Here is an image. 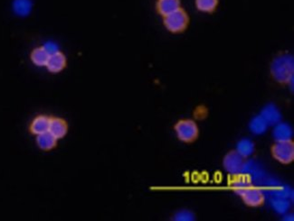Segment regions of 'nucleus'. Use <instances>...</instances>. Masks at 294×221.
<instances>
[{
  "label": "nucleus",
  "instance_id": "obj_1",
  "mask_svg": "<svg viewBox=\"0 0 294 221\" xmlns=\"http://www.w3.org/2000/svg\"><path fill=\"white\" fill-rule=\"evenodd\" d=\"M293 57L289 54H281L277 56L271 64L272 79L282 85L289 84L293 81Z\"/></svg>",
  "mask_w": 294,
  "mask_h": 221
},
{
  "label": "nucleus",
  "instance_id": "obj_2",
  "mask_svg": "<svg viewBox=\"0 0 294 221\" xmlns=\"http://www.w3.org/2000/svg\"><path fill=\"white\" fill-rule=\"evenodd\" d=\"M234 191L239 195L246 206L251 207H262L265 202V197L261 189L246 183H238L234 186Z\"/></svg>",
  "mask_w": 294,
  "mask_h": 221
},
{
  "label": "nucleus",
  "instance_id": "obj_3",
  "mask_svg": "<svg viewBox=\"0 0 294 221\" xmlns=\"http://www.w3.org/2000/svg\"><path fill=\"white\" fill-rule=\"evenodd\" d=\"M163 24L167 30L172 34H180L187 30L189 25V17L183 9L177 10L163 18Z\"/></svg>",
  "mask_w": 294,
  "mask_h": 221
},
{
  "label": "nucleus",
  "instance_id": "obj_4",
  "mask_svg": "<svg viewBox=\"0 0 294 221\" xmlns=\"http://www.w3.org/2000/svg\"><path fill=\"white\" fill-rule=\"evenodd\" d=\"M179 140L186 144H191L198 139L199 135L197 123L192 119H181L174 126Z\"/></svg>",
  "mask_w": 294,
  "mask_h": 221
},
{
  "label": "nucleus",
  "instance_id": "obj_5",
  "mask_svg": "<svg viewBox=\"0 0 294 221\" xmlns=\"http://www.w3.org/2000/svg\"><path fill=\"white\" fill-rule=\"evenodd\" d=\"M272 157L282 164H289L294 161V143L292 140L276 142L271 147Z\"/></svg>",
  "mask_w": 294,
  "mask_h": 221
},
{
  "label": "nucleus",
  "instance_id": "obj_6",
  "mask_svg": "<svg viewBox=\"0 0 294 221\" xmlns=\"http://www.w3.org/2000/svg\"><path fill=\"white\" fill-rule=\"evenodd\" d=\"M237 151H231L224 158V167L231 174H238L244 167V160Z\"/></svg>",
  "mask_w": 294,
  "mask_h": 221
},
{
  "label": "nucleus",
  "instance_id": "obj_7",
  "mask_svg": "<svg viewBox=\"0 0 294 221\" xmlns=\"http://www.w3.org/2000/svg\"><path fill=\"white\" fill-rule=\"evenodd\" d=\"M66 66H67V58L65 54H63L60 51H57L55 54H50L46 65L48 72L54 74L63 72Z\"/></svg>",
  "mask_w": 294,
  "mask_h": 221
},
{
  "label": "nucleus",
  "instance_id": "obj_8",
  "mask_svg": "<svg viewBox=\"0 0 294 221\" xmlns=\"http://www.w3.org/2000/svg\"><path fill=\"white\" fill-rule=\"evenodd\" d=\"M69 130V125L65 118L59 117H51L49 133L57 140L63 139L67 135Z\"/></svg>",
  "mask_w": 294,
  "mask_h": 221
},
{
  "label": "nucleus",
  "instance_id": "obj_9",
  "mask_svg": "<svg viewBox=\"0 0 294 221\" xmlns=\"http://www.w3.org/2000/svg\"><path fill=\"white\" fill-rule=\"evenodd\" d=\"M50 116L39 115L33 119L29 126L30 133L34 135H39L49 131L50 126Z\"/></svg>",
  "mask_w": 294,
  "mask_h": 221
},
{
  "label": "nucleus",
  "instance_id": "obj_10",
  "mask_svg": "<svg viewBox=\"0 0 294 221\" xmlns=\"http://www.w3.org/2000/svg\"><path fill=\"white\" fill-rule=\"evenodd\" d=\"M260 116L264 119V121L266 122L267 125H270V126L277 125L278 123H280L281 119V114L279 111V109L272 104H269L266 107L262 108Z\"/></svg>",
  "mask_w": 294,
  "mask_h": 221
},
{
  "label": "nucleus",
  "instance_id": "obj_11",
  "mask_svg": "<svg viewBox=\"0 0 294 221\" xmlns=\"http://www.w3.org/2000/svg\"><path fill=\"white\" fill-rule=\"evenodd\" d=\"M157 12L165 18L181 9L180 0H159L156 5Z\"/></svg>",
  "mask_w": 294,
  "mask_h": 221
},
{
  "label": "nucleus",
  "instance_id": "obj_12",
  "mask_svg": "<svg viewBox=\"0 0 294 221\" xmlns=\"http://www.w3.org/2000/svg\"><path fill=\"white\" fill-rule=\"evenodd\" d=\"M57 141L58 140L56 139L55 136L49 132L37 135V145L39 148L45 152H50L52 150L56 148Z\"/></svg>",
  "mask_w": 294,
  "mask_h": 221
},
{
  "label": "nucleus",
  "instance_id": "obj_13",
  "mask_svg": "<svg viewBox=\"0 0 294 221\" xmlns=\"http://www.w3.org/2000/svg\"><path fill=\"white\" fill-rule=\"evenodd\" d=\"M292 135H293L292 128L286 123H278L273 130V137L276 140V142L291 140Z\"/></svg>",
  "mask_w": 294,
  "mask_h": 221
},
{
  "label": "nucleus",
  "instance_id": "obj_14",
  "mask_svg": "<svg viewBox=\"0 0 294 221\" xmlns=\"http://www.w3.org/2000/svg\"><path fill=\"white\" fill-rule=\"evenodd\" d=\"M49 56L50 54H48L46 48L44 46H41L33 50L30 58L35 65H37L38 67H43V66H46Z\"/></svg>",
  "mask_w": 294,
  "mask_h": 221
},
{
  "label": "nucleus",
  "instance_id": "obj_15",
  "mask_svg": "<svg viewBox=\"0 0 294 221\" xmlns=\"http://www.w3.org/2000/svg\"><path fill=\"white\" fill-rule=\"evenodd\" d=\"M219 0H196V7L203 13L212 14L216 11Z\"/></svg>",
  "mask_w": 294,
  "mask_h": 221
},
{
  "label": "nucleus",
  "instance_id": "obj_16",
  "mask_svg": "<svg viewBox=\"0 0 294 221\" xmlns=\"http://www.w3.org/2000/svg\"><path fill=\"white\" fill-rule=\"evenodd\" d=\"M249 127H250V130L252 131L253 134L262 135L267 130L268 125L261 116H256V117H253L252 121L250 122Z\"/></svg>",
  "mask_w": 294,
  "mask_h": 221
},
{
  "label": "nucleus",
  "instance_id": "obj_17",
  "mask_svg": "<svg viewBox=\"0 0 294 221\" xmlns=\"http://www.w3.org/2000/svg\"><path fill=\"white\" fill-rule=\"evenodd\" d=\"M237 153L243 157H248L254 152V144L250 139H243L237 144Z\"/></svg>",
  "mask_w": 294,
  "mask_h": 221
},
{
  "label": "nucleus",
  "instance_id": "obj_18",
  "mask_svg": "<svg viewBox=\"0 0 294 221\" xmlns=\"http://www.w3.org/2000/svg\"><path fill=\"white\" fill-rule=\"evenodd\" d=\"M14 10L16 13L21 17L28 16L32 9V3L30 0H15Z\"/></svg>",
  "mask_w": 294,
  "mask_h": 221
},
{
  "label": "nucleus",
  "instance_id": "obj_19",
  "mask_svg": "<svg viewBox=\"0 0 294 221\" xmlns=\"http://www.w3.org/2000/svg\"><path fill=\"white\" fill-rule=\"evenodd\" d=\"M174 219L178 221L195 220V215L189 210H181L175 215Z\"/></svg>",
  "mask_w": 294,
  "mask_h": 221
},
{
  "label": "nucleus",
  "instance_id": "obj_20",
  "mask_svg": "<svg viewBox=\"0 0 294 221\" xmlns=\"http://www.w3.org/2000/svg\"><path fill=\"white\" fill-rule=\"evenodd\" d=\"M275 207L276 209H277V211L282 213V212L286 211V210L288 209V207H289V203L285 202V201H282V200H280V201H277V202L275 203Z\"/></svg>",
  "mask_w": 294,
  "mask_h": 221
},
{
  "label": "nucleus",
  "instance_id": "obj_21",
  "mask_svg": "<svg viewBox=\"0 0 294 221\" xmlns=\"http://www.w3.org/2000/svg\"><path fill=\"white\" fill-rule=\"evenodd\" d=\"M45 48H46V51L48 52V54H53L56 53L57 51H58V48H57V46L56 45H54V44H51V43H48V44H46L45 46H44Z\"/></svg>",
  "mask_w": 294,
  "mask_h": 221
}]
</instances>
